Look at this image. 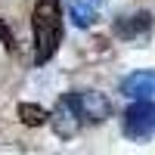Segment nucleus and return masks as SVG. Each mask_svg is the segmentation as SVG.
<instances>
[{"label":"nucleus","mask_w":155,"mask_h":155,"mask_svg":"<svg viewBox=\"0 0 155 155\" xmlns=\"http://www.w3.org/2000/svg\"><path fill=\"white\" fill-rule=\"evenodd\" d=\"M50 124H53V130L62 137V140H68V137H74L78 130H81V115H78V109H74V102H71V96H62L59 102H56V109L50 112Z\"/></svg>","instance_id":"obj_4"},{"label":"nucleus","mask_w":155,"mask_h":155,"mask_svg":"<svg viewBox=\"0 0 155 155\" xmlns=\"http://www.w3.org/2000/svg\"><path fill=\"white\" fill-rule=\"evenodd\" d=\"M34 34V65H44L56 56L62 44V3L59 0H37L31 12Z\"/></svg>","instance_id":"obj_1"},{"label":"nucleus","mask_w":155,"mask_h":155,"mask_svg":"<svg viewBox=\"0 0 155 155\" xmlns=\"http://www.w3.org/2000/svg\"><path fill=\"white\" fill-rule=\"evenodd\" d=\"M78 115H81V121L87 124H102L112 118V99L106 93H99V90H78V93H68Z\"/></svg>","instance_id":"obj_3"},{"label":"nucleus","mask_w":155,"mask_h":155,"mask_svg":"<svg viewBox=\"0 0 155 155\" xmlns=\"http://www.w3.org/2000/svg\"><path fill=\"white\" fill-rule=\"evenodd\" d=\"M0 41H3V47L9 50V53H12V50H16V37H12V31H9V25H6L3 19H0Z\"/></svg>","instance_id":"obj_9"},{"label":"nucleus","mask_w":155,"mask_h":155,"mask_svg":"<svg viewBox=\"0 0 155 155\" xmlns=\"http://www.w3.org/2000/svg\"><path fill=\"white\" fill-rule=\"evenodd\" d=\"M118 90L127 99H152L155 96V71H134V74H127Z\"/></svg>","instance_id":"obj_5"},{"label":"nucleus","mask_w":155,"mask_h":155,"mask_svg":"<svg viewBox=\"0 0 155 155\" xmlns=\"http://www.w3.org/2000/svg\"><path fill=\"white\" fill-rule=\"evenodd\" d=\"M90 3H93V6H99V3H102V0H90Z\"/></svg>","instance_id":"obj_10"},{"label":"nucleus","mask_w":155,"mask_h":155,"mask_svg":"<svg viewBox=\"0 0 155 155\" xmlns=\"http://www.w3.org/2000/svg\"><path fill=\"white\" fill-rule=\"evenodd\" d=\"M68 19L78 28H90L96 22V6L93 3H81V0H68Z\"/></svg>","instance_id":"obj_7"},{"label":"nucleus","mask_w":155,"mask_h":155,"mask_svg":"<svg viewBox=\"0 0 155 155\" xmlns=\"http://www.w3.org/2000/svg\"><path fill=\"white\" fill-rule=\"evenodd\" d=\"M16 112H19V121L28 124V127H41V124L50 121V112L44 106H37V102H19Z\"/></svg>","instance_id":"obj_8"},{"label":"nucleus","mask_w":155,"mask_h":155,"mask_svg":"<svg viewBox=\"0 0 155 155\" xmlns=\"http://www.w3.org/2000/svg\"><path fill=\"white\" fill-rule=\"evenodd\" d=\"M149 28H152V12H134V16H124L115 22V34L124 37V41H137Z\"/></svg>","instance_id":"obj_6"},{"label":"nucleus","mask_w":155,"mask_h":155,"mask_svg":"<svg viewBox=\"0 0 155 155\" xmlns=\"http://www.w3.org/2000/svg\"><path fill=\"white\" fill-rule=\"evenodd\" d=\"M152 134H155V102L152 99H134V106L124 112V137L143 143Z\"/></svg>","instance_id":"obj_2"}]
</instances>
